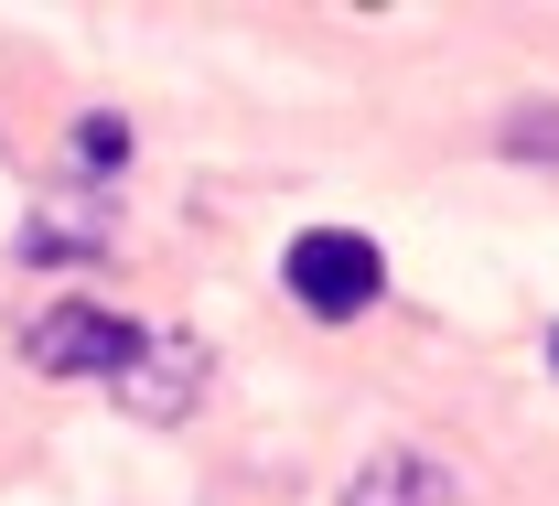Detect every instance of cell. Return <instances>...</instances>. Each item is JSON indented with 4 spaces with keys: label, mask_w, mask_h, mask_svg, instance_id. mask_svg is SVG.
Here are the masks:
<instances>
[{
    "label": "cell",
    "mask_w": 559,
    "mask_h": 506,
    "mask_svg": "<svg viewBox=\"0 0 559 506\" xmlns=\"http://www.w3.org/2000/svg\"><path fill=\"white\" fill-rule=\"evenodd\" d=\"M280 281H290L301 313L355 323V313L388 291V248H377V237H355V226H301V237L280 248Z\"/></svg>",
    "instance_id": "cell-1"
},
{
    "label": "cell",
    "mask_w": 559,
    "mask_h": 506,
    "mask_svg": "<svg viewBox=\"0 0 559 506\" xmlns=\"http://www.w3.org/2000/svg\"><path fill=\"white\" fill-rule=\"evenodd\" d=\"M140 323L119 313H97V302H55V313H33V366L44 377H130L140 366Z\"/></svg>",
    "instance_id": "cell-2"
},
{
    "label": "cell",
    "mask_w": 559,
    "mask_h": 506,
    "mask_svg": "<svg viewBox=\"0 0 559 506\" xmlns=\"http://www.w3.org/2000/svg\"><path fill=\"white\" fill-rule=\"evenodd\" d=\"M194 388H205V356H194L183 334H151L140 366L119 377V399H130L140 421H183V410H194Z\"/></svg>",
    "instance_id": "cell-3"
},
{
    "label": "cell",
    "mask_w": 559,
    "mask_h": 506,
    "mask_svg": "<svg viewBox=\"0 0 559 506\" xmlns=\"http://www.w3.org/2000/svg\"><path fill=\"white\" fill-rule=\"evenodd\" d=\"M345 506H463V485H452L441 452H377L345 485Z\"/></svg>",
    "instance_id": "cell-4"
},
{
    "label": "cell",
    "mask_w": 559,
    "mask_h": 506,
    "mask_svg": "<svg viewBox=\"0 0 559 506\" xmlns=\"http://www.w3.org/2000/svg\"><path fill=\"white\" fill-rule=\"evenodd\" d=\"M108 226H119V195L75 184L66 205H44V216L22 226V248H33V259H86V248H108Z\"/></svg>",
    "instance_id": "cell-5"
},
{
    "label": "cell",
    "mask_w": 559,
    "mask_h": 506,
    "mask_svg": "<svg viewBox=\"0 0 559 506\" xmlns=\"http://www.w3.org/2000/svg\"><path fill=\"white\" fill-rule=\"evenodd\" d=\"M75 173H130V119H75Z\"/></svg>",
    "instance_id": "cell-6"
},
{
    "label": "cell",
    "mask_w": 559,
    "mask_h": 506,
    "mask_svg": "<svg viewBox=\"0 0 559 506\" xmlns=\"http://www.w3.org/2000/svg\"><path fill=\"white\" fill-rule=\"evenodd\" d=\"M549 366H559V334H549Z\"/></svg>",
    "instance_id": "cell-7"
}]
</instances>
